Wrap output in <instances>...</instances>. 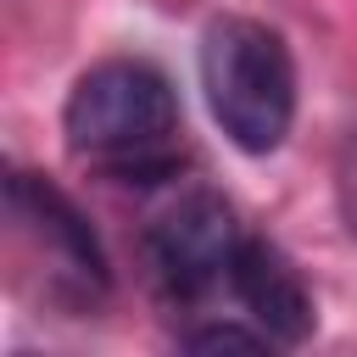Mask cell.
Wrapping results in <instances>:
<instances>
[{
  "label": "cell",
  "instance_id": "277c9868",
  "mask_svg": "<svg viewBox=\"0 0 357 357\" xmlns=\"http://www.w3.org/2000/svg\"><path fill=\"white\" fill-rule=\"evenodd\" d=\"M6 206L22 223V234L56 262V284L73 296H100L106 290V251L84 212L39 173H11L6 178Z\"/></svg>",
  "mask_w": 357,
  "mask_h": 357
},
{
  "label": "cell",
  "instance_id": "5b68a950",
  "mask_svg": "<svg viewBox=\"0 0 357 357\" xmlns=\"http://www.w3.org/2000/svg\"><path fill=\"white\" fill-rule=\"evenodd\" d=\"M229 284L240 296V307L257 318V329L273 340V346H301L318 324V307H312V290L301 284L296 262L268 245V240H240L234 251V268H229Z\"/></svg>",
  "mask_w": 357,
  "mask_h": 357
},
{
  "label": "cell",
  "instance_id": "3957f363",
  "mask_svg": "<svg viewBox=\"0 0 357 357\" xmlns=\"http://www.w3.org/2000/svg\"><path fill=\"white\" fill-rule=\"evenodd\" d=\"M234 251H240V223L218 190H184L145 229L151 273L173 301H195L218 279H229Z\"/></svg>",
  "mask_w": 357,
  "mask_h": 357
},
{
  "label": "cell",
  "instance_id": "8992f818",
  "mask_svg": "<svg viewBox=\"0 0 357 357\" xmlns=\"http://www.w3.org/2000/svg\"><path fill=\"white\" fill-rule=\"evenodd\" d=\"M184 346L190 351H262V346H273L262 329H240V324H206V329H195V335H184Z\"/></svg>",
  "mask_w": 357,
  "mask_h": 357
},
{
  "label": "cell",
  "instance_id": "6da1fadb",
  "mask_svg": "<svg viewBox=\"0 0 357 357\" xmlns=\"http://www.w3.org/2000/svg\"><path fill=\"white\" fill-rule=\"evenodd\" d=\"M67 151L123 184H156L178 167V100L151 61L89 67L61 106Z\"/></svg>",
  "mask_w": 357,
  "mask_h": 357
},
{
  "label": "cell",
  "instance_id": "7a4b0ae2",
  "mask_svg": "<svg viewBox=\"0 0 357 357\" xmlns=\"http://www.w3.org/2000/svg\"><path fill=\"white\" fill-rule=\"evenodd\" d=\"M201 95L234 151L268 156L296 123L290 45L257 17H218L201 33Z\"/></svg>",
  "mask_w": 357,
  "mask_h": 357
},
{
  "label": "cell",
  "instance_id": "52a82bcc",
  "mask_svg": "<svg viewBox=\"0 0 357 357\" xmlns=\"http://www.w3.org/2000/svg\"><path fill=\"white\" fill-rule=\"evenodd\" d=\"M335 206H340L346 234L357 240V128L340 139V156H335Z\"/></svg>",
  "mask_w": 357,
  "mask_h": 357
}]
</instances>
